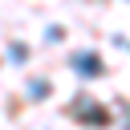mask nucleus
I'll use <instances>...</instances> for the list:
<instances>
[{"instance_id":"1","label":"nucleus","mask_w":130,"mask_h":130,"mask_svg":"<svg viewBox=\"0 0 130 130\" xmlns=\"http://www.w3.org/2000/svg\"><path fill=\"white\" fill-rule=\"evenodd\" d=\"M77 69L81 73H98V57H77Z\"/></svg>"}]
</instances>
